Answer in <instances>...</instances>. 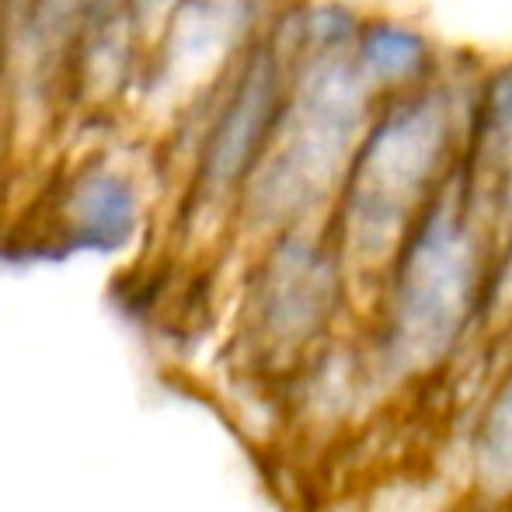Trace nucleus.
<instances>
[{
    "label": "nucleus",
    "instance_id": "nucleus-1",
    "mask_svg": "<svg viewBox=\"0 0 512 512\" xmlns=\"http://www.w3.org/2000/svg\"><path fill=\"white\" fill-rule=\"evenodd\" d=\"M478 74L450 63L425 88L380 98L328 216L352 272H384L411 223L464 168Z\"/></svg>",
    "mask_w": 512,
    "mask_h": 512
},
{
    "label": "nucleus",
    "instance_id": "nucleus-2",
    "mask_svg": "<svg viewBox=\"0 0 512 512\" xmlns=\"http://www.w3.org/2000/svg\"><path fill=\"white\" fill-rule=\"evenodd\" d=\"M495 237L499 230L460 168L384 265L377 352L394 380L439 370L481 321L499 251Z\"/></svg>",
    "mask_w": 512,
    "mask_h": 512
},
{
    "label": "nucleus",
    "instance_id": "nucleus-3",
    "mask_svg": "<svg viewBox=\"0 0 512 512\" xmlns=\"http://www.w3.org/2000/svg\"><path fill=\"white\" fill-rule=\"evenodd\" d=\"M377 105L352 56L293 63L276 143L237 199L241 227L269 241L283 230L328 223Z\"/></svg>",
    "mask_w": 512,
    "mask_h": 512
},
{
    "label": "nucleus",
    "instance_id": "nucleus-4",
    "mask_svg": "<svg viewBox=\"0 0 512 512\" xmlns=\"http://www.w3.org/2000/svg\"><path fill=\"white\" fill-rule=\"evenodd\" d=\"M349 262L328 223L262 241L244 290V345L262 363H290L328 335L345 297Z\"/></svg>",
    "mask_w": 512,
    "mask_h": 512
},
{
    "label": "nucleus",
    "instance_id": "nucleus-5",
    "mask_svg": "<svg viewBox=\"0 0 512 512\" xmlns=\"http://www.w3.org/2000/svg\"><path fill=\"white\" fill-rule=\"evenodd\" d=\"M290 98V63L258 39L216 84L189 171L192 216L234 213L241 192L272 150Z\"/></svg>",
    "mask_w": 512,
    "mask_h": 512
},
{
    "label": "nucleus",
    "instance_id": "nucleus-6",
    "mask_svg": "<svg viewBox=\"0 0 512 512\" xmlns=\"http://www.w3.org/2000/svg\"><path fill=\"white\" fill-rule=\"evenodd\" d=\"M140 220L143 192L133 171L115 161H88L63 185L53 234L63 251L115 255L129 248Z\"/></svg>",
    "mask_w": 512,
    "mask_h": 512
},
{
    "label": "nucleus",
    "instance_id": "nucleus-7",
    "mask_svg": "<svg viewBox=\"0 0 512 512\" xmlns=\"http://www.w3.org/2000/svg\"><path fill=\"white\" fill-rule=\"evenodd\" d=\"M464 175L502 237L512 227V60L478 74Z\"/></svg>",
    "mask_w": 512,
    "mask_h": 512
},
{
    "label": "nucleus",
    "instance_id": "nucleus-8",
    "mask_svg": "<svg viewBox=\"0 0 512 512\" xmlns=\"http://www.w3.org/2000/svg\"><path fill=\"white\" fill-rule=\"evenodd\" d=\"M359 77L377 98L408 95L446 74L450 56L422 25L398 14H366L352 49Z\"/></svg>",
    "mask_w": 512,
    "mask_h": 512
},
{
    "label": "nucleus",
    "instance_id": "nucleus-9",
    "mask_svg": "<svg viewBox=\"0 0 512 512\" xmlns=\"http://www.w3.org/2000/svg\"><path fill=\"white\" fill-rule=\"evenodd\" d=\"M363 21L345 0H276L265 39L293 67L314 56H352Z\"/></svg>",
    "mask_w": 512,
    "mask_h": 512
},
{
    "label": "nucleus",
    "instance_id": "nucleus-10",
    "mask_svg": "<svg viewBox=\"0 0 512 512\" xmlns=\"http://www.w3.org/2000/svg\"><path fill=\"white\" fill-rule=\"evenodd\" d=\"M474 481L488 499L512 495V370L481 408L471 439Z\"/></svg>",
    "mask_w": 512,
    "mask_h": 512
},
{
    "label": "nucleus",
    "instance_id": "nucleus-11",
    "mask_svg": "<svg viewBox=\"0 0 512 512\" xmlns=\"http://www.w3.org/2000/svg\"><path fill=\"white\" fill-rule=\"evenodd\" d=\"M509 310H512V227L502 234V248L495 251L485 314H509Z\"/></svg>",
    "mask_w": 512,
    "mask_h": 512
},
{
    "label": "nucleus",
    "instance_id": "nucleus-12",
    "mask_svg": "<svg viewBox=\"0 0 512 512\" xmlns=\"http://www.w3.org/2000/svg\"><path fill=\"white\" fill-rule=\"evenodd\" d=\"M182 4L185 0H129V18L136 21V28L150 21H168Z\"/></svg>",
    "mask_w": 512,
    "mask_h": 512
},
{
    "label": "nucleus",
    "instance_id": "nucleus-13",
    "mask_svg": "<svg viewBox=\"0 0 512 512\" xmlns=\"http://www.w3.org/2000/svg\"><path fill=\"white\" fill-rule=\"evenodd\" d=\"M488 512H512V502H509V506H495V509H488Z\"/></svg>",
    "mask_w": 512,
    "mask_h": 512
}]
</instances>
